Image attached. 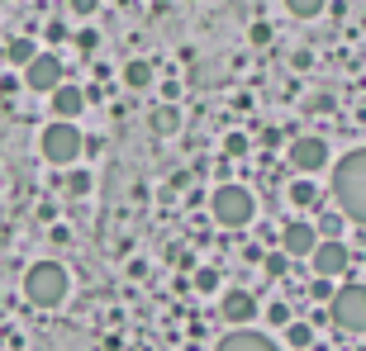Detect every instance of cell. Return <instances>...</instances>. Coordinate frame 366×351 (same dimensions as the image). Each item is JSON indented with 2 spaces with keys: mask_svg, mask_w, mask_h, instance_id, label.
Wrapping results in <instances>:
<instances>
[{
  "mask_svg": "<svg viewBox=\"0 0 366 351\" xmlns=\"http://www.w3.org/2000/svg\"><path fill=\"white\" fill-rule=\"evenodd\" d=\"M148 128L157 138H172V133H181V109H177V100H167V105H157L148 114Z\"/></svg>",
  "mask_w": 366,
  "mask_h": 351,
  "instance_id": "obj_13",
  "label": "cell"
},
{
  "mask_svg": "<svg viewBox=\"0 0 366 351\" xmlns=\"http://www.w3.org/2000/svg\"><path fill=\"white\" fill-rule=\"evenodd\" d=\"M247 39L257 43V48H267V43H272V24H252V29H247Z\"/></svg>",
  "mask_w": 366,
  "mask_h": 351,
  "instance_id": "obj_24",
  "label": "cell"
},
{
  "mask_svg": "<svg viewBox=\"0 0 366 351\" xmlns=\"http://www.w3.org/2000/svg\"><path fill=\"white\" fill-rule=\"evenodd\" d=\"M34 53H39V48H34V39H14V43H5V62H10V67H24Z\"/></svg>",
  "mask_w": 366,
  "mask_h": 351,
  "instance_id": "obj_19",
  "label": "cell"
},
{
  "mask_svg": "<svg viewBox=\"0 0 366 351\" xmlns=\"http://www.w3.org/2000/svg\"><path fill=\"white\" fill-rule=\"evenodd\" d=\"M247 148H252V138H247V133H229V138H224V157H229V162L247 157Z\"/></svg>",
  "mask_w": 366,
  "mask_h": 351,
  "instance_id": "obj_22",
  "label": "cell"
},
{
  "mask_svg": "<svg viewBox=\"0 0 366 351\" xmlns=\"http://www.w3.org/2000/svg\"><path fill=\"white\" fill-rule=\"evenodd\" d=\"M314 228H319V238H342L347 218H342V209H338V214H319V223H314Z\"/></svg>",
  "mask_w": 366,
  "mask_h": 351,
  "instance_id": "obj_21",
  "label": "cell"
},
{
  "mask_svg": "<svg viewBox=\"0 0 366 351\" xmlns=\"http://www.w3.org/2000/svg\"><path fill=\"white\" fill-rule=\"evenodd\" d=\"M214 351H281L267 332H252V327H233V332H224L219 337Z\"/></svg>",
  "mask_w": 366,
  "mask_h": 351,
  "instance_id": "obj_11",
  "label": "cell"
},
{
  "mask_svg": "<svg viewBox=\"0 0 366 351\" xmlns=\"http://www.w3.org/2000/svg\"><path fill=\"white\" fill-rule=\"evenodd\" d=\"M285 200L295 204V209H319V204H324V190H319V185L310 180V176H305V180H290Z\"/></svg>",
  "mask_w": 366,
  "mask_h": 351,
  "instance_id": "obj_14",
  "label": "cell"
},
{
  "mask_svg": "<svg viewBox=\"0 0 366 351\" xmlns=\"http://www.w3.org/2000/svg\"><path fill=\"white\" fill-rule=\"evenodd\" d=\"M285 342H290L295 351H310V347H314V327H310V323H295V318H290V323H285Z\"/></svg>",
  "mask_w": 366,
  "mask_h": 351,
  "instance_id": "obj_18",
  "label": "cell"
},
{
  "mask_svg": "<svg viewBox=\"0 0 366 351\" xmlns=\"http://www.w3.org/2000/svg\"><path fill=\"white\" fill-rule=\"evenodd\" d=\"M62 190H67L71 200H86V195H91V171H81V166H67V180H62Z\"/></svg>",
  "mask_w": 366,
  "mask_h": 351,
  "instance_id": "obj_16",
  "label": "cell"
},
{
  "mask_svg": "<svg viewBox=\"0 0 366 351\" xmlns=\"http://www.w3.org/2000/svg\"><path fill=\"white\" fill-rule=\"evenodd\" d=\"M310 266L319 280H338L342 270L352 266V257H347V247H342V238H319V247L310 252Z\"/></svg>",
  "mask_w": 366,
  "mask_h": 351,
  "instance_id": "obj_7",
  "label": "cell"
},
{
  "mask_svg": "<svg viewBox=\"0 0 366 351\" xmlns=\"http://www.w3.org/2000/svg\"><path fill=\"white\" fill-rule=\"evenodd\" d=\"M257 313H262V304L252 290H224V299H219V318L229 327H247Z\"/></svg>",
  "mask_w": 366,
  "mask_h": 351,
  "instance_id": "obj_8",
  "label": "cell"
},
{
  "mask_svg": "<svg viewBox=\"0 0 366 351\" xmlns=\"http://www.w3.org/2000/svg\"><path fill=\"white\" fill-rule=\"evenodd\" d=\"M19 71H24V86L34 95H53L57 81H67V76H62V62H57L53 53H34Z\"/></svg>",
  "mask_w": 366,
  "mask_h": 351,
  "instance_id": "obj_6",
  "label": "cell"
},
{
  "mask_svg": "<svg viewBox=\"0 0 366 351\" xmlns=\"http://www.w3.org/2000/svg\"><path fill=\"white\" fill-rule=\"evenodd\" d=\"M48 100H53V119H76L86 109V91L76 81H57V91Z\"/></svg>",
  "mask_w": 366,
  "mask_h": 351,
  "instance_id": "obj_12",
  "label": "cell"
},
{
  "mask_svg": "<svg viewBox=\"0 0 366 351\" xmlns=\"http://www.w3.org/2000/svg\"><path fill=\"white\" fill-rule=\"evenodd\" d=\"M209 214H214V223H224V228H247L252 214H257V200H252V190H247V185L224 180V185L209 195Z\"/></svg>",
  "mask_w": 366,
  "mask_h": 351,
  "instance_id": "obj_4",
  "label": "cell"
},
{
  "mask_svg": "<svg viewBox=\"0 0 366 351\" xmlns=\"http://www.w3.org/2000/svg\"><path fill=\"white\" fill-rule=\"evenodd\" d=\"M190 285H195L200 295H219V285H224V275H219V266H195Z\"/></svg>",
  "mask_w": 366,
  "mask_h": 351,
  "instance_id": "obj_17",
  "label": "cell"
},
{
  "mask_svg": "<svg viewBox=\"0 0 366 351\" xmlns=\"http://www.w3.org/2000/svg\"><path fill=\"white\" fill-rule=\"evenodd\" d=\"M328 318H333L338 332L362 337L366 332V285H338V290L328 295Z\"/></svg>",
  "mask_w": 366,
  "mask_h": 351,
  "instance_id": "obj_5",
  "label": "cell"
},
{
  "mask_svg": "<svg viewBox=\"0 0 366 351\" xmlns=\"http://www.w3.org/2000/svg\"><path fill=\"white\" fill-rule=\"evenodd\" d=\"M285 10L295 14V19H319L328 10V0H285Z\"/></svg>",
  "mask_w": 366,
  "mask_h": 351,
  "instance_id": "obj_20",
  "label": "cell"
},
{
  "mask_svg": "<svg viewBox=\"0 0 366 351\" xmlns=\"http://www.w3.org/2000/svg\"><path fill=\"white\" fill-rule=\"evenodd\" d=\"M328 195L338 200L347 223H362L366 228V148H352L347 157H338L333 180H328Z\"/></svg>",
  "mask_w": 366,
  "mask_h": 351,
  "instance_id": "obj_1",
  "label": "cell"
},
{
  "mask_svg": "<svg viewBox=\"0 0 366 351\" xmlns=\"http://www.w3.org/2000/svg\"><path fill=\"white\" fill-rule=\"evenodd\" d=\"M285 266H290V257H285V252H272V257L262 261V270H267L272 280H281V275H285Z\"/></svg>",
  "mask_w": 366,
  "mask_h": 351,
  "instance_id": "obj_23",
  "label": "cell"
},
{
  "mask_svg": "<svg viewBox=\"0 0 366 351\" xmlns=\"http://www.w3.org/2000/svg\"><path fill=\"white\" fill-rule=\"evenodd\" d=\"M124 86H129V91H148L152 86V67L143 62V57H134V62L124 67Z\"/></svg>",
  "mask_w": 366,
  "mask_h": 351,
  "instance_id": "obj_15",
  "label": "cell"
},
{
  "mask_svg": "<svg viewBox=\"0 0 366 351\" xmlns=\"http://www.w3.org/2000/svg\"><path fill=\"white\" fill-rule=\"evenodd\" d=\"M319 247V228L314 223H305V218H290L281 228V252L290 261H310V252Z\"/></svg>",
  "mask_w": 366,
  "mask_h": 351,
  "instance_id": "obj_9",
  "label": "cell"
},
{
  "mask_svg": "<svg viewBox=\"0 0 366 351\" xmlns=\"http://www.w3.org/2000/svg\"><path fill=\"white\" fill-rule=\"evenodd\" d=\"M95 10H100V0H71V14H81V19L95 14Z\"/></svg>",
  "mask_w": 366,
  "mask_h": 351,
  "instance_id": "obj_26",
  "label": "cell"
},
{
  "mask_svg": "<svg viewBox=\"0 0 366 351\" xmlns=\"http://www.w3.org/2000/svg\"><path fill=\"white\" fill-rule=\"evenodd\" d=\"M285 157H290V166H295L300 176H314V171H324V166H328V143H324V138H295Z\"/></svg>",
  "mask_w": 366,
  "mask_h": 351,
  "instance_id": "obj_10",
  "label": "cell"
},
{
  "mask_svg": "<svg viewBox=\"0 0 366 351\" xmlns=\"http://www.w3.org/2000/svg\"><path fill=\"white\" fill-rule=\"evenodd\" d=\"M39 152H43V162H53V166H76L81 162L86 138H81V128H76V119H53L48 123L43 138H39Z\"/></svg>",
  "mask_w": 366,
  "mask_h": 351,
  "instance_id": "obj_3",
  "label": "cell"
},
{
  "mask_svg": "<svg viewBox=\"0 0 366 351\" xmlns=\"http://www.w3.org/2000/svg\"><path fill=\"white\" fill-rule=\"evenodd\" d=\"M71 295V275L62 261H34L24 270V299L34 309H57Z\"/></svg>",
  "mask_w": 366,
  "mask_h": 351,
  "instance_id": "obj_2",
  "label": "cell"
},
{
  "mask_svg": "<svg viewBox=\"0 0 366 351\" xmlns=\"http://www.w3.org/2000/svg\"><path fill=\"white\" fill-rule=\"evenodd\" d=\"M267 318H272L276 327H285V323H290V304H272V309H267Z\"/></svg>",
  "mask_w": 366,
  "mask_h": 351,
  "instance_id": "obj_25",
  "label": "cell"
}]
</instances>
